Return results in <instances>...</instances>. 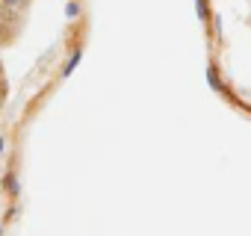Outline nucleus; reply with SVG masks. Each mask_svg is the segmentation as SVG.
<instances>
[{
    "label": "nucleus",
    "instance_id": "obj_1",
    "mask_svg": "<svg viewBox=\"0 0 251 236\" xmlns=\"http://www.w3.org/2000/svg\"><path fill=\"white\" fill-rule=\"evenodd\" d=\"M80 56H83V50H80V47H74V50H71V56H68V62L62 65V77H68V74H71V71L77 68V62H80Z\"/></svg>",
    "mask_w": 251,
    "mask_h": 236
},
{
    "label": "nucleus",
    "instance_id": "obj_2",
    "mask_svg": "<svg viewBox=\"0 0 251 236\" xmlns=\"http://www.w3.org/2000/svg\"><path fill=\"white\" fill-rule=\"evenodd\" d=\"M3 186H6V192H9V195H18V192H21V183H18V177H15V174H6Z\"/></svg>",
    "mask_w": 251,
    "mask_h": 236
},
{
    "label": "nucleus",
    "instance_id": "obj_3",
    "mask_svg": "<svg viewBox=\"0 0 251 236\" xmlns=\"http://www.w3.org/2000/svg\"><path fill=\"white\" fill-rule=\"evenodd\" d=\"M65 12H68V18H77V15H80V6H77V3H68Z\"/></svg>",
    "mask_w": 251,
    "mask_h": 236
},
{
    "label": "nucleus",
    "instance_id": "obj_4",
    "mask_svg": "<svg viewBox=\"0 0 251 236\" xmlns=\"http://www.w3.org/2000/svg\"><path fill=\"white\" fill-rule=\"evenodd\" d=\"M198 18H201V21L207 18V3H204V0H198Z\"/></svg>",
    "mask_w": 251,
    "mask_h": 236
},
{
    "label": "nucleus",
    "instance_id": "obj_5",
    "mask_svg": "<svg viewBox=\"0 0 251 236\" xmlns=\"http://www.w3.org/2000/svg\"><path fill=\"white\" fill-rule=\"evenodd\" d=\"M207 77H210V86H213V89H219V77H216V71H213V68L207 71Z\"/></svg>",
    "mask_w": 251,
    "mask_h": 236
},
{
    "label": "nucleus",
    "instance_id": "obj_6",
    "mask_svg": "<svg viewBox=\"0 0 251 236\" xmlns=\"http://www.w3.org/2000/svg\"><path fill=\"white\" fill-rule=\"evenodd\" d=\"M3 3H6V6H21L24 0H3Z\"/></svg>",
    "mask_w": 251,
    "mask_h": 236
},
{
    "label": "nucleus",
    "instance_id": "obj_7",
    "mask_svg": "<svg viewBox=\"0 0 251 236\" xmlns=\"http://www.w3.org/2000/svg\"><path fill=\"white\" fill-rule=\"evenodd\" d=\"M0 154H3V139H0Z\"/></svg>",
    "mask_w": 251,
    "mask_h": 236
},
{
    "label": "nucleus",
    "instance_id": "obj_8",
    "mask_svg": "<svg viewBox=\"0 0 251 236\" xmlns=\"http://www.w3.org/2000/svg\"><path fill=\"white\" fill-rule=\"evenodd\" d=\"M0 236H3V224H0Z\"/></svg>",
    "mask_w": 251,
    "mask_h": 236
}]
</instances>
